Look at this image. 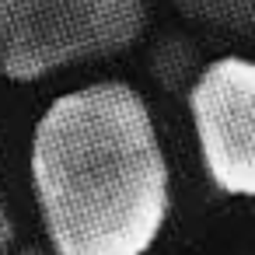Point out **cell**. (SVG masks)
I'll use <instances>...</instances> for the list:
<instances>
[{
	"instance_id": "1",
	"label": "cell",
	"mask_w": 255,
	"mask_h": 255,
	"mask_svg": "<svg viewBox=\"0 0 255 255\" xmlns=\"http://www.w3.org/2000/svg\"><path fill=\"white\" fill-rule=\"evenodd\" d=\"M28 164L56 255H147L168 220V161L147 102L123 81L56 98Z\"/></svg>"
},
{
	"instance_id": "2",
	"label": "cell",
	"mask_w": 255,
	"mask_h": 255,
	"mask_svg": "<svg viewBox=\"0 0 255 255\" xmlns=\"http://www.w3.org/2000/svg\"><path fill=\"white\" fill-rule=\"evenodd\" d=\"M150 0H0V77L39 81L109 60L147 32Z\"/></svg>"
},
{
	"instance_id": "3",
	"label": "cell",
	"mask_w": 255,
	"mask_h": 255,
	"mask_svg": "<svg viewBox=\"0 0 255 255\" xmlns=\"http://www.w3.org/2000/svg\"><path fill=\"white\" fill-rule=\"evenodd\" d=\"M185 102L213 185L227 196H255V60L203 63Z\"/></svg>"
},
{
	"instance_id": "4",
	"label": "cell",
	"mask_w": 255,
	"mask_h": 255,
	"mask_svg": "<svg viewBox=\"0 0 255 255\" xmlns=\"http://www.w3.org/2000/svg\"><path fill=\"white\" fill-rule=\"evenodd\" d=\"M147 70L154 74V81L171 91V95H185L192 88V81L199 77L203 70V60H199V46L185 35H164L154 42L150 49V60H147Z\"/></svg>"
},
{
	"instance_id": "5",
	"label": "cell",
	"mask_w": 255,
	"mask_h": 255,
	"mask_svg": "<svg viewBox=\"0 0 255 255\" xmlns=\"http://www.w3.org/2000/svg\"><path fill=\"white\" fill-rule=\"evenodd\" d=\"M171 4L192 25L255 39V0H171Z\"/></svg>"
},
{
	"instance_id": "6",
	"label": "cell",
	"mask_w": 255,
	"mask_h": 255,
	"mask_svg": "<svg viewBox=\"0 0 255 255\" xmlns=\"http://www.w3.org/2000/svg\"><path fill=\"white\" fill-rule=\"evenodd\" d=\"M11 245H14V220L4 206V196H0V255H7Z\"/></svg>"
},
{
	"instance_id": "7",
	"label": "cell",
	"mask_w": 255,
	"mask_h": 255,
	"mask_svg": "<svg viewBox=\"0 0 255 255\" xmlns=\"http://www.w3.org/2000/svg\"><path fill=\"white\" fill-rule=\"evenodd\" d=\"M7 255H46V252H42L39 245H25V248H11Z\"/></svg>"
}]
</instances>
